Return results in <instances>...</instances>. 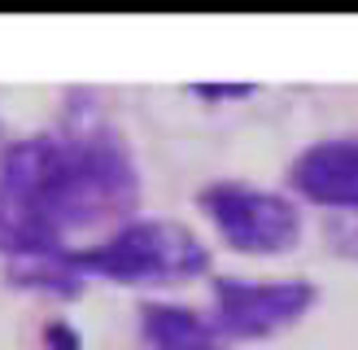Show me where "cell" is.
Segmentation results:
<instances>
[{
    "instance_id": "6da1fadb",
    "label": "cell",
    "mask_w": 358,
    "mask_h": 350,
    "mask_svg": "<svg viewBox=\"0 0 358 350\" xmlns=\"http://www.w3.org/2000/svg\"><path fill=\"white\" fill-rule=\"evenodd\" d=\"M140 167L110 127H48L0 149V258L35 262L140 219Z\"/></svg>"
},
{
    "instance_id": "52a82bcc",
    "label": "cell",
    "mask_w": 358,
    "mask_h": 350,
    "mask_svg": "<svg viewBox=\"0 0 358 350\" xmlns=\"http://www.w3.org/2000/svg\"><path fill=\"white\" fill-rule=\"evenodd\" d=\"M188 92L206 97V101H245V97L258 92V83H192Z\"/></svg>"
},
{
    "instance_id": "8992f818",
    "label": "cell",
    "mask_w": 358,
    "mask_h": 350,
    "mask_svg": "<svg viewBox=\"0 0 358 350\" xmlns=\"http://www.w3.org/2000/svg\"><path fill=\"white\" fill-rule=\"evenodd\" d=\"M136 328L145 350H236V342L214 324V315L184 302H140Z\"/></svg>"
},
{
    "instance_id": "ba28073f",
    "label": "cell",
    "mask_w": 358,
    "mask_h": 350,
    "mask_svg": "<svg viewBox=\"0 0 358 350\" xmlns=\"http://www.w3.org/2000/svg\"><path fill=\"white\" fill-rule=\"evenodd\" d=\"M79 342H83V337H79V332L70 328L66 320H48V324H44V350H83Z\"/></svg>"
},
{
    "instance_id": "5b68a950",
    "label": "cell",
    "mask_w": 358,
    "mask_h": 350,
    "mask_svg": "<svg viewBox=\"0 0 358 350\" xmlns=\"http://www.w3.org/2000/svg\"><path fill=\"white\" fill-rule=\"evenodd\" d=\"M289 197L358 215V136H328L289 162Z\"/></svg>"
},
{
    "instance_id": "7a4b0ae2",
    "label": "cell",
    "mask_w": 358,
    "mask_h": 350,
    "mask_svg": "<svg viewBox=\"0 0 358 350\" xmlns=\"http://www.w3.org/2000/svg\"><path fill=\"white\" fill-rule=\"evenodd\" d=\"M52 262L66 267L75 280H105V285L122 289H166L184 285V280H201L214 258L210 245L188 223L140 215L92 245L57 254Z\"/></svg>"
},
{
    "instance_id": "3957f363",
    "label": "cell",
    "mask_w": 358,
    "mask_h": 350,
    "mask_svg": "<svg viewBox=\"0 0 358 350\" xmlns=\"http://www.w3.org/2000/svg\"><path fill=\"white\" fill-rule=\"evenodd\" d=\"M196 206L227 250L245 258H280L301 245V206L289 192L258 188L249 180H210L196 192Z\"/></svg>"
},
{
    "instance_id": "277c9868",
    "label": "cell",
    "mask_w": 358,
    "mask_h": 350,
    "mask_svg": "<svg viewBox=\"0 0 358 350\" xmlns=\"http://www.w3.org/2000/svg\"><path fill=\"white\" fill-rule=\"evenodd\" d=\"M319 307V285L306 276L284 280H245V276H214L210 315L231 342H271L289 332Z\"/></svg>"
}]
</instances>
